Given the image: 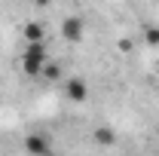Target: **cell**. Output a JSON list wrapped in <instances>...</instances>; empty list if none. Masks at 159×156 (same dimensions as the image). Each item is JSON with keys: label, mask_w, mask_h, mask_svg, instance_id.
Returning <instances> with one entry per match:
<instances>
[{"label": "cell", "mask_w": 159, "mask_h": 156, "mask_svg": "<svg viewBox=\"0 0 159 156\" xmlns=\"http://www.w3.org/2000/svg\"><path fill=\"white\" fill-rule=\"evenodd\" d=\"M46 64H49L46 43H28V49H25V58H21V67H25V74H31V77H40Z\"/></svg>", "instance_id": "6da1fadb"}, {"label": "cell", "mask_w": 159, "mask_h": 156, "mask_svg": "<svg viewBox=\"0 0 159 156\" xmlns=\"http://www.w3.org/2000/svg\"><path fill=\"white\" fill-rule=\"evenodd\" d=\"M25 150L31 156H52V144H49V138L40 135V132H34V135L25 138Z\"/></svg>", "instance_id": "7a4b0ae2"}, {"label": "cell", "mask_w": 159, "mask_h": 156, "mask_svg": "<svg viewBox=\"0 0 159 156\" xmlns=\"http://www.w3.org/2000/svg\"><path fill=\"white\" fill-rule=\"evenodd\" d=\"M61 37L67 40V43H80L83 40V19L80 16H67L64 25H61Z\"/></svg>", "instance_id": "3957f363"}, {"label": "cell", "mask_w": 159, "mask_h": 156, "mask_svg": "<svg viewBox=\"0 0 159 156\" xmlns=\"http://www.w3.org/2000/svg\"><path fill=\"white\" fill-rule=\"evenodd\" d=\"M86 83L83 80H67V98L70 101H86Z\"/></svg>", "instance_id": "277c9868"}, {"label": "cell", "mask_w": 159, "mask_h": 156, "mask_svg": "<svg viewBox=\"0 0 159 156\" xmlns=\"http://www.w3.org/2000/svg\"><path fill=\"white\" fill-rule=\"evenodd\" d=\"M43 74H46V77H49V80H58V77H61V67H58V64H55V61H49V64L43 67Z\"/></svg>", "instance_id": "5b68a950"}, {"label": "cell", "mask_w": 159, "mask_h": 156, "mask_svg": "<svg viewBox=\"0 0 159 156\" xmlns=\"http://www.w3.org/2000/svg\"><path fill=\"white\" fill-rule=\"evenodd\" d=\"M98 141H101V144H113V132H110V129H101V132H98Z\"/></svg>", "instance_id": "8992f818"}, {"label": "cell", "mask_w": 159, "mask_h": 156, "mask_svg": "<svg viewBox=\"0 0 159 156\" xmlns=\"http://www.w3.org/2000/svg\"><path fill=\"white\" fill-rule=\"evenodd\" d=\"M147 40L150 43H159V31H147Z\"/></svg>", "instance_id": "52a82bcc"}, {"label": "cell", "mask_w": 159, "mask_h": 156, "mask_svg": "<svg viewBox=\"0 0 159 156\" xmlns=\"http://www.w3.org/2000/svg\"><path fill=\"white\" fill-rule=\"evenodd\" d=\"M37 3H40V6H46V3H49V0H37Z\"/></svg>", "instance_id": "ba28073f"}]
</instances>
